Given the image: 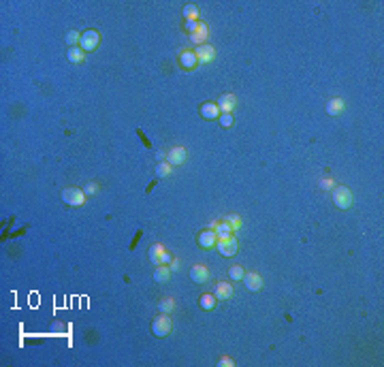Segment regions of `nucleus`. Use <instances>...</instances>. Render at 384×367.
<instances>
[{
    "instance_id": "f257e3e1",
    "label": "nucleus",
    "mask_w": 384,
    "mask_h": 367,
    "mask_svg": "<svg viewBox=\"0 0 384 367\" xmlns=\"http://www.w3.org/2000/svg\"><path fill=\"white\" fill-rule=\"evenodd\" d=\"M333 203L338 210H350L352 203H354V196H352V190L348 186H335L333 188Z\"/></svg>"
},
{
    "instance_id": "f03ea898",
    "label": "nucleus",
    "mask_w": 384,
    "mask_h": 367,
    "mask_svg": "<svg viewBox=\"0 0 384 367\" xmlns=\"http://www.w3.org/2000/svg\"><path fill=\"white\" fill-rule=\"evenodd\" d=\"M148 256H150V262L154 267H158V265H171V254L166 252V248L162 244H152L150 246V250H148Z\"/></svg>"
},
{
    "instance_id": "7ed1b4c3",
    "label": "nucleus",
    "mask_w": 384,
    "mask_h": 367,
    "mask_svg": "<svg viewBox=\"0 0 384 367\" xmlns=\"http://www.w3.org/2000/svg\"><path fill=\"white\" fill-rule=\"evenodd\" d=\"M171 326H173L171 316L160 312V314L154 318V320H152V333H154L156 338H166V335L171 333Z\"/></svg>"
},
{
    "instance_id": "20e7f679",
    "label": "nucleus",
    "mask_w": 384,
    "mask_h": 367,
    "mask_svg": "<svg viewBox=\"0 0 384 367\" xmlns=\"http://www.w3.org/2000/svg\"><path fill=\"white\" fill-rule=\"evenodd\" d=\"M62 201L70 207H82L86 203V192L82 188H64L62 190Z\"/></svg>"
},
{
    "instance_id": "39448f33",
    "label": "nucleus",
    "mask_w": 384,
    "mask_h": 367,
    "mask_svg": "<svg viewBox=\"0 0 384 367\" xmlns=\"http://www.w3.org/2000/svg\"><path fill=\"white\" fill-rule=\"evenodd\" d=\"M98 43H100V34H98V30L90 28V30H86V32L82 34V41H79V47H82L84 52H94L96 47H98Z\"/></svg>"
},
{
    "instance_id": "423d86ee",
    "label": "nucleus",
    "mask_w": 384,
    "mask_h": 367,
    "mask_svg": "<svg viewBox=\"0 0 384 367\" xmlns=\"http://www.w3.org/2000/svg\"><path fill=\"white\" fill-rule=\"evenodd\" d=\"M194 54H196L198 64H210V62H214V58H216V47L210 43H203V45L196 47Z\"/></svg>"
},
{
    "instance_id": "0eeeda50",
    "label": "nucleus",
    "mask_w": 384,
    "mask_h": 367,
    "mask_svg": "<svg viewBox=\"0 0 384 367\" xmlns=\"http://www.w3.org/2000/svg\"><path fill=\"white\" fill-rule=\"evenodd\" d=\"M216 248H218V252L222 254V256H235L237 254V239L235 237H228V239H218V244H216Z\"/></svg>"
},
{
    "instance_id": "6e6552de",
    "label": "nucleus",
    "mask_w": 384,
    "mask_h": 367,
    "mask_svg": "<svg viewBox=\"0 0 384 367\" xmlns=\"http://www.w3.org/2000/svg\"><path fill=\"white\" fill-rule=\"evenodd\" d=\"M186 158H188V152H186V148H182V146L171 148L169 152H166V162H169L171 166L184 164V162H186Z\"/></svg>"
},
{
    "instance_id": "1a4fd4ad",
    "label": "nucleus",
    "mask_w": 384,
    "mask_h": 367,
    "mask_svg": "<svg viewBox=\"0 0 384 367\" xmlns=\"http://www.w3.org/2000/svg\"><path fill=\"white\" fill-rule=\"evenodd\" d=\"M196 244L201 246L203 250H210V248H216V244H218V237H216L214 228H205L201 233L196 235Z\"/></svg>"
},
{
    "instance_id": "9d476101",
    "label": "nucleus",
    "mask_w": 384,
    "mask_h": 367,
    "mask_svg": "<svg viewBox=\"0 0 384 367\" xmlns=\"http://www.w3.org/2000/svg\"><path fill=\"white\" fill-rule=\"evenodd\" d=\"M242 282L246 284V288L252 290V292H258V290H262V286H265L260 274H254V271H246V276H244Z\"/></svg>"
},
{
    "instance_id": "9b49d317",
    "label": "nucleus",
    "mask_w": 384,
    "mask_h": 367,
    "mask_svg": "<svg viewBox=\"0 0 384 367\" xmlns=\"http://www.w3.org/2000/svg\"><path fill=\"white\" fill-rule=\"evenodd\" d=\"M207 36H210V28H207V24L196 22V28L190 32V41L194 45H203V43H207Z\"/></svg>"
},
{
    "instance_id": "f8f14e48",
    "label": "nucleus",
    "mask_w": 384,
    "mask_h": 367,
    "mask_svg": "<svg viewBox=\"0 0 384 367\" xmlns=\"http://www.w3.org/2000/svg\"><path fill=\"white\" fill-rule=\"evenodd\" d=\"M216 105H218L220 114H233L235 107H237V96L235 94H222Z\"/></svg>"
},
{
    "instance_id": "ddd939ff",
    "label": "nucleus",
    "mask_w": 384,
    "mask_h": 367,
    "mask_svg": "<svg viewBox=\"0 0 384 367\" xmlns=\"http://www.w3.org/2000/svg\"><path fill=\"white\" fill-rule=\"evenodd\" d=\"M190 280L196 282V284H207V282H210V269H207L205 265H192Z\"/></svg>"
},
{
    "instance_id": "4468645a",
    "label": "nucleus",
    "mask_w": 384,
    "mask_h": 367,
    "mask_svg": "<svg viewBox=\"0 0 384 367\" xmlns=\"http://www.w3.org/2000/svg\"><path fill=\"white\" fill-rule=\"evenodd\" d=\"M210 228H214V233L218 239H228V237H233V228L228 226V222L226 220H218V222H212Z\"/></svg>"
},
{
    "instance_id": "2eb2a0df",
    "label": "nucleus",
    "mask_w": 384,
    "mask_h": 367,
    "mask_svg": "<svg viewBox=\"0 0 384 367\" xmlns=\"http://www.w3.org/2000/svg\"><path fill=\"white\" fill-rule=\"evenodd\" d=\"M326 114L329 116H333V118H338V116H342L344 111H346V102H344V98H340V96H333V98H329V102H326Z\"/></svg>"
},
{
    "instance_id": "dca6fc26",
    "label": "nucleus",
    "mask_w": 384,
    "mask_h": 367,
    "mask_svg": "<svg viewBox=\"0 0 384 367\" xmlns=\"http://www.w3.org/2000/svg\"><path fill=\"white\" fill-rule=\"evenodd\" d=\"M214 294H216V299L218 301H228L230 297H233V286H230L228 282H218L214 286Z\"/></svg>"
},
{
    "instance_id": "f3484780",
    "label": "nucleus",
    "mask_w": 384,
    "mask_h": 367,
    "mask_svg": "<svg viewBox=\"0 0 384 367\" xmlns=\"http://www.w3.org/2000/svg\"><path fill=\"white\" fill-rule=\"evenodd\" d=\"M180 64H182V68H186V70L196 68V64H198L196 54L192 52V50H184V52L180 54Z\"/></svg>"
},
{
    "instance_id": "a211bd4d",
    "label": "nucleus",
    "mask_w": 384,
    "mask_h": 367,
    "mask_svg": "<svg viewBox=\"0 0 384 367\" xmlns=\"http://www.w3.org/2000/svg\"><path fill=\"white\" fill-rule=\"evenodd\" d=\"M201 116L205 120H218L220 118V109L216 102H203L201 105Z\"/></svg>"
},
{
    "instance_id": "6ab92c4d",
    "label": "nucleus",
    "mask_w": 384,
    "mask_h": 367,
    "mask_svg": "<svg viewBox=\"0 0 384 367\" xmlns=\"http://www.w3.org/2000/svg\"><path fill=\"white\" fill-rule=\"evenodd\" d=\"M66 58L73 62V64H82V62L86 60V52L82 50V47H68Z\"/></svg>"
},
{
    "instance_id": "aec40b11",
    "label": "nucleus",
    "mask_w": 384,
    "mask_h": 367,
    "mask_svg": "<svg viewBox=\"0 0 384 367\" xmlns=\"http://www.w3.org/2000/svg\"><path fill=\"white\" fill-rule=\"evenodd\" d=\"M216 294H210V292H205L201 294V299H198V306H201V310H205V312H212V310H216Z\"/></svg>"
},
{
    "instance_id": "412c9836",
    "label": "nucleus",
    "mask_w": 384,
    "mask_h": 367,
    "mask_svg": "<svg viewBox=\"0 0 384 367\" xmlns=\"http://www.w3.org/2000/svg\"><path fill=\"white\" fill-rule=\"evenodd\" d=\"M171 278V267L169 265H158L154 271V280L156 282H169Z\"/></svg>"
},
{
    "instance_id": "4be33fe9",
    "label": "nucleus",
    "mask_w": 384,
    "mask_h": 367,
    "mask_svg": "<svg viewBox=\"0 0 384 367\" xmlns=\"http://www.w3.org/2000/svg\"><path fill=\"white\" fill-rule=\"evenodd\" d=\"M182 13H184V20L186 22H196L198 20V6L196 4H186Z\"/></svg>"
},
{
    "instance_id": "5701e85b",
    "label": "nucleus",
    "mask_w": 384,
    "mask_h": 367,
    "mask_svg": "<svg viewBox=\"0 0 384 367\" xmlns=\"http://www.w3.org/2000/svg\"><path fill=\"white\" fill-rule=\"evenodd\" d=\"M173 310H175V299H171V297L160 299V303H158V312H162V314H171Z\"/></svg>"
},
{
    "instance_id": "b1692460",
    "label": "nucleus",
    "mask_w": 384,
    "mask_h": 367,
    "mask_svg": "<svg viewBox=\"0 0 384 367\" xmlns=\"http://www.w3.org/2000/svg\"><path fill=\"white\" fill-rule=\"evenodd\" d=\"M228 276H230V280H233V282H242L244 276H246V269L242 265H233L228 269Z\"/></svg>"
},
{
    "instance_id": "393cba45",
    "label": "nucleus",
    "mask_w": 384,
    "mask_h": 367,
    "mask_svg": "<svg viewBox=\"0 0 384 367\" xmlns=\"http://www.w3.org/2000/svg\"><path fill=\"white\" fill-rule=\"evenodd\" d=\"M171 171H173V166L169 162H158V166H156V175H158V178H169Z\"/></svg>"
},
{
    "instance_id": "a878e982",
    "label": "nucleus",
    "mask_w": 384,
    "mask_h": 367,
    "mask_svg": "<svg viewBox=\"0 0 384 367\" xmlns=\"http://www.w3.org/2000/svg\"><path fill=\"white\" fill-rule=\"evenodd\" d=\"M224 220L228 222V226L233 228V233H235V230H239V226H242V218H239L237 214H230V216H226Z\"/></svg>"
},
{
    "instance_id": "bb28decb",
    "label": "nucleus",
    "mask_w": 384,
    "mask_h": 367,
    "mask_svg": "<svg viewBox=\"0 0 384 367\" xmlns=\"http://www.w3.org/2000/svg\"><path fill=\"white\" fill-rule=\"evenodd\" d=\"M79 41H82V34H79V32H75V30L66 32V43H68V47H77Z\"/></svg>"
},
{
    "instance_id": "cd10ccee",
    "label": "nucleus",
    "mask_w": 384,
    "mask_h": 367,
    "mask_svg": "<svg viewBox=\"0 0 384 367\" xmlns=\"http://www.w3.org/2000/svg\"><path fill=\"white\" fill-rule=\"evenodd\" d=\"M220 126L224 128H228V126H233V114H220Z\"/></svg>"
},
{
    "instance_id": "c85d7f7f",
    "label": "nucleus",
    "mask_w": 384,
    "mask_h": 367,
    "mask_svg": "<svg viewBox=\"0 0 384 367\" xmlns=\"http://www.w3.org/2000/svg\"><path fill=\"white\" fill-rule=\"evenodd\" d=\"M218 365H220V367H233V365H235V361H233L230 356H222L220 361H218Z\"/></svg>"
},
{
    "instance_id": "c756f323",
    "label": "nucleus",
    "mask_w": 384,
    "mask_h": 367,
    "mask_svg": "<svg viewBox=\"0 0 384 367\" xmlns=\"http://www.w3.org/2000/svg\"><path fill=\"white\" fill-rule=\"evenodd\" d=\"M96 190H98V186H96V182H90V184L86 186L84 192H86V194H96Z\"/></svg>"
},
{
    "instance_id": "7c9ffc66",
    "label": "nucleus",
    "mask_w": 384,
    "mask_h": 367,
    "mask_svg": "<svg viewBox=\"0 0 384 367\" xmlns=\"http://www.w3.org/2000/svg\"><path fill=\"white\" fill-rule=\"evenodd\" d=\"M320 188H322V190H331V188H335V186H333V180H322V182H320Z\"/></svg>"
}]
</instances>
